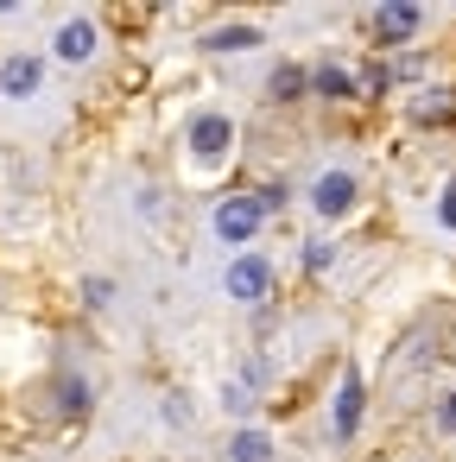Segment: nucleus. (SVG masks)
I'll list each match as a JSON object with an SVG mask.
<instances>
[{
  "label": "nucleus",
  "instance_id": "nucleus-1",
  "mask_svg": "<svg viewBox=\"0 0 456 462\" xmlns=\"http://www.w3.org/2000/svg\"><path fill=\"white\" fill-rule=\"evenodd\" d=\"M260 222H266V209H260V190H241V197H228V203L216 209V235H222L228 247H247V241L260 235Z\"/></svg>",
  "mask_w": 456,
  "mask_h": 462
},
{
  "label": "nucleus",
  "instance_id": "nucleus-2",
  "mask_svg": "<svg viewBox=\"0 0 456 462\" xmlns=\"http://www.w3.org/2000/svg\"><path fill=\"white\" fill-rule=\"evenodd\" d=\"M228 146H235V121L228 115H197L191 121V159L197 165H222Z\"/></svg>",
  "mask_w": 456,
  "mask_h": 462
},
{
  "label": "nucleus",
  "instance_id": "nucleus-3",
  "mask_svg": "<svg viewBox=\"0 0 456 462\" xmlns=\"http://www.w3.org/2000/svg\"><path fill=\"white\" fill-rule=\"evenodd\" d=\"M355 197H361L355 171H323V178L311 184V209H317V216H330V222H336V216H349V209H355Z\"/></svg>",
  "mask_w": 456,
  "mask_h": 462
},
{
  "label": "nucleus",
  "instance_id": "nucleus-4",
  "mask_svg": "<svg viewBox=\"0 0 456 462\" xmlns=\"http://www.w3.org/2000/svg\"><path fill=\"white\" fill-rule=\"evenodd\" d=\"M273 291V266H266V254H241L235 266H228V298L235 304H260Z\"/></svg>",
  "mask_w": 456,
  "mask_h": 462
},
{
  "label": "nucleus",
  "instance_id": "nucleus-5",
  "mask_svg": "<svg viewBox=\"0 0 456 462\" xmlns=\"http://www.w3.org/2000/svg\"><path fill=\"white\" fill-rule=\"evenodd\" d=\"M368 26H374V39H380V45H405V39H412V32L424 26V7H405V0H386V7H374V20H368Z\"/></svg>",
  "mask_w": 456,
  "mask_h": 462
},
{
  "label": "nucleus",
  "instance_id": "nucleus-6",
  "mask_svg": "<svg viewBox=\"0 0 456 462\" xmlns=\"http://www.w3.org/2000/svg\"><path fill=\"white\" fill-rule=\"evenodd\" d=\"M361 405H368V386H361V374L349 367V374H342V393H336V437H342V443L361 430Z\"/></svg>",
  "mask_w": 456,
  "mask_h": 462
},
{
  "label": "nucleus",
  "instance_id": "nucleus-7",
  "mask_svg": "<svg viewBox=\"0 0 456 462\" xmlns=\"http://www.w3.org/2000/svg\"><path fill=\"white\" fill-rule=\"evenodd\" d=\"M39 83H45V64L39 58H7V70H0V96H14V102L39 96Z\"/></svg>",
  "mask_w": 456,
  "mask_h": 462
},
{
  "label": "nucleus",
  "instance_id": "nucleus-8",
  "mask_svg": "<svg viewBox=\"0 0 456 462\" xmlns=\"http://www.w3.org/2000/svg\"><path fill=\"white\" fill-rule=\"evenodd\" d=\"M58 58H64V64H89V58H96V20L58 26Z\"/></svg>",
  "mask_w": 456,
  "mask_h": 462
},
{
  "label": "nucleus",
  "instance_id": "nucleus-9",
  "mask_svg": "<svg viewBox=\"0 0 456 462\" xmlns=\"http://www.w3.org/2000/svg\"><path fill=\"white\" fill-rule=\"evenodd\" d=\"M311 96H323V102H349V96H355V77H349L342 64H317V70H311Z\"/></svg>",
  "mask_w": 456,
  "mask_h": 462
},
{
  "label": "nucleus",
  "instance_id": "nucleus-10",
  "mask_svg": "<svg viewBox=\"0 0 456 462\" xmlns=\"http://www.w3.org/2000/svg\"><path fill=\"white\" fill-rule=\"evenodd\" d=\"M412 121H418V127H443V121H456V89H431L424 102H412Z\"/></svg>",
  "mask_w": 456,
  "mask_h": 462
},
{
  "label": "nucleus",
  "instance_id": "nucleus-11",
  "mask_svg": "<svg viewBox=\"0 0 456 462\" xmlns=\"http://www.w3.org/2000/svg\"><path fill=\"white\" fill-rule=\"evenodd\" d=\"M228 462H273V437L266 430H235V443H228Z\"/></svg>",
  "mask_w": 456,
  "mask_h": 462
},
{
  "label": "nucleus",
  "instance_id": "nucleus-12",
  "mask_svg": "<svg viewBox=\"0 0 456 462\" xmlns=\"http://www.w3.org/2000/svg\"><path fill=\"white\" fill-rule=\"evenodd\" d=\"M254 45H260V26H222V32H209V51H222V58L254 51Z\"/></svg>",
  "mask_w": 456,
  "mask_h": 462
},
{
  "label": "nucleus",
  "instance_id": "nucleus-13",
  "mask_svg": "<svg viewBox=\"0 0 456 462\" xmlns=\"http://www.w3.org/2000/svg\"><path fill=\"white\" fill-rule=\"evenodd\" d=\"M311 89V70H298V64H279L273 70V102H298Z\"/></svg>",
  "mask_w": 456,
  "mask_h": 462
},
{
  "label": "nucleus",
  "instance_id": "nucleus-14",
  "mask_svg": "<svg viewBox=\"0 0 456 462\" xmlns=\"http://www.w3.org/2000/svg\"><path fill=\"white\" fill-rule=\"evenodd\" d=\"M58 405H64L70 418H77V411H89V386H83L77 374H64V380H58Z\"/></svg>",
  "mask_w": 456,
  "mask_h": 462
},
{
  "label": "nucleus",
  "instance_id": "nucleus-15",
  "mask_svg": "<svg viewBox=\"0 0 456 462\" xmlns=\"http://www.w3.org/2000/svg\"><path fill=\"white\" fill-rule=\"evenodd\" d=\"M330 260H336L330 241H311V247H304V273H330Z\"/></svg>",
  "mask_w": 456,
  "mask_h": 462
},
{
  "label": "nucleus",
  "instance_id": "nucleus-16",
  "mask_svg": "<svg viewBox=\"0 0 456 462\" xmlns=\"http://www.w3.org/2000/svg\"><path fill=\"white\" fill-rule=\"evenodd\" d=\"M222 405H228V411H254V393L235 380V386H222Z\"/></svg>",
  "mask_w": 456,
  "mask_h": 462
},
{
  "label": "nucleus",
  "instance_id": "nucleus-17",
  "mask_svg": "<svg viewBox=\"0 0 456 462\" xmlns=\"http://www.w3.org/2000/svg\"><path fill=\"white\" fill-rule=\"evenodd\" d=\"M437 222L456 228V184H443V197H437Z\"/></svg>",
  "mask_w": 456,
  "mask_h": 462
},
{
  "label": "nucleus",
  "instance_id": "nucleus-18",
  "mask_svg": "<svg viewBox=\"0 0 456 462\" xmlns=\"http://www.w3.org/2000/svg\"><path fill=\"white\" fill-rule=\"evenodd\" d=\"M437 424H443V437H456V393H443V405H437Z\"/></svg>",
  "mask_w": 456,
  "mask_h": 462
},
{
  "label": "nucleus",
  "instance_id": "nucleus-19",
  "mask_svg": "<svg viewBox=\"0 0 456 462\" xmlns=\"http://www.w3.org/2000/svg\"><path fill=\"white\" fill-rule=\"evenodd\" d=\"M83 298H89V304H108V298H115V285H108V279H89V285H83Z\"/></svg>",
  "mask_w": 456,
  "mask_h": 462
}]
</instances>
